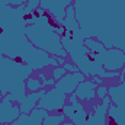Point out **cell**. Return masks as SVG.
Instances as JSON below:
<instances>
[{
	"mask_svg": "<svg viewBox=\"0 0 125 125\" xmlns=\"http://www.w3.org/2000/svg\"><path fill=\"white\" fill-rule=\"evenodd\" d=\"M74 13L84 38L125 52V0H76Z\"/></svg>",
	"mask_w": 125,
	"mask_h": 125,
	"instance_id": "cell-1",
	"label": "cell"
},
{
	"mask_svg": "<svg viewBox=\"0 0 125 125\" xmlns=\"http://www.w3.org/2000/svg\"><path fill=\"white\" fill-rule=\"evenodd\" d=\"M62 26L61 44L62 48L70 54L71 60L76 62L77 68L82 70L84 77L97 76L100 79H114L121 76L119 71H108L102 67V64L94 60L87 47H84V36L80 31L79 22L76 19L74 6H68L65 10V18L60 22Z\"/></svg>",
	"mask_w": 125,
	"mask_h": 125,
	"instance_id": "cell-2",
	"label": "cell"
},
{
	"mask_svg": "<svg viewBox=\"0 0 125 125\" xmlns=\"http://www.w3.org/2000/svg\"><path fill=\"white\" fill-rule=\"evenodd\" d=\"M32 71L31 67L23 62L0 55V99L12 94V99L21 106V114H31L38 100L45 94L42 89L29 94L25 93L26 80Z\"/></svg>",
	"mask_w": 125,
	"mask_h": 125,
	"instance_id": "cell-3",
	"label": "cell"
},
{
	"mask_svg": "<svg viewBox=\"0 0 125 125\" xmlns=\"http://www.w3.org/2000/svg\"><path fill=\"white\" fill-rule=\"evenodd\" d=\"M25 35L32 45L54 57L65 58L67 51L61 44L62 28H57L54 23H51L44 9H35L32 13L25 16Z\"/></svg>",
	"mask_w": 125,
	"mask_h": 125,
	"instance_id": "cell-4",
	"label": "cell"
},
{
	"mask_svg": "<svg viewBox=\"0 0 125 125\" xmlns=\"http://www.w3.org/2000/svg\"><path fill=\"white\" fill-rule=\"evenodd\" d=\"M84 44L89 48L93 57L102 67H106L108 71H119L125 67V52L118 48H106L102 42L92 38H84Z\"/></svg>",
	"mask_w": 125,
	"mask_h": 125,
	"instance_id": "cell-5",
	"label": "cell"
},
{
	"mask_svg": "<svg viewBox=\"0 0 125 125\" xmlns=\"http://www.w3.org/2000/svg\"><path fill=\"white\" fill-rule=\"evenodd\" d=\"M70 105L62 108V114L65 115V118H68L73 125H92V115H89L84 108L82 106V103L77 100V96L70 93Z\"/></svg>",
	"mask_w": 125,
	"mask_h": 125,
	"instance_id": "cell-6",
	"label": "cell"
},
{
	"mask_svg": "<svg viewBox=\"0 0 125 125\" xmlns=\"http://www.w3.org/2000/svg\"><path fill=\"white\" fill-rule=\"evenodd\" d=\"M65 99H67V94L61 92L60 89L54 87V89L45 92V94L38 100V103L35 106L45 109L48 114L54 112V111H62V108L65 106Z\"/></svg>",
	"mask_w": 125,
	"mask_h": 125,
	"instance_id": "cell-7",
	"label": "cell"
},
{
	"mask_svg": "<svg viewBox=\"0 0 125 125\" xmlns=\"http://www.w3.org/2000/svg\"><path fill=\"white\" fill-rule=\"evenodd\" d=\"M12 94H6L0 99V124H12L21 115V106L13 103Z\"/></svg>",
	"mask_w": 125,
	"mask_h": 125,
	"instance_id": "cell-8",
	"label": "cell"
},
{
	"mask_svg": "<svg viewBox=\"0 0 125 125\" xmlns=\"http://www.w3.org/2000/svg\"><path fill=\"white\" fill-rule=\"evenodd\" d=\"M71 1L73 0H41L39 4H41V9L51 12L54 16V21L60 23L65 18V10L68 6H71Z\"/></svg>",
	"mask_w": 125,
	"mask_h": 125,
	"instance_id": "cell-9",
	"label": "cell"
},
{
	"mask_svg": "<svg viewBox=\"0 0 125 125\" xmlns=\"http://www.w3.org/2000/svg\"><path fill=\"white\" fill-rule=\"evenodd\" d=\"M48 115V112L45 109L41 108H33L31 114H21L19 118L16 121H13L12 124H3V125H42L44 118Z\"/></svg>",
	"mask_w": 125,
	"mask_h": 125,
	"instance_id": "cell-10",
	"label": "cell"
},
{
	"mask_svg": "<svg viewBox=\"0 0 125 125\" xmlns=\"http://www.w3.org/2000/svg\"><path fill=\"white\" fill-rule=\"evenodd\" d=\"M111 97L105 96L100 105H96L94 114L92 115V125H106V114H108V108L111 105Z\"/></svg>",
	"mask_w": 125,
	"mask_h": 125,
	"instance_id": "cell-11",
	"label": "cell"
},
{
	"mask_svg": "<svg viewBox=\"0 0 125 125\" xmlns=\"http://www.w3.org/2000/svg\"><path fill=\"white\" fill-rule=\"evenodd\" d=\"M96 83L93 80H84L82 83H79V86L76 87L74 94L77 96V99L80 100H92L94 97V90H96Z\"/></svg>",
	"mask_w": 125,
	"mask_h": 125,
	"instance_id": "cell-12",
	"label": "cell"
},
{
	"mask_svg": "<svg viewBox=\"0 0 125 125\" xmlns=\"http://www.w3.org/2000/svg\"><path fill=\"white\" fill-rule=\"evenodd\" d=\"M65 121V115H47L42 121V125H73V122H64Z\"/></svg>",
	"mask_w": 125,
	"mask_h": 125,
	"instance_id": "cell-13",
	"label": "cell"
},
{
	"mask_svg": "<svg viewBox=\"0 0 125 125\" xmlns=\"http://www.w3.org/2000/svg\"><path fill=\"white\" fill-rule=\"evenodd\" d=\"M26 87L31 90V92H38L44 87L42 83H39V80H35V79H28L26 80Z\"/></svg>",
	"mask_w": 125,
	"mask_h": 125,
	"instance_id": "cell-14",
	"label": "cell"
},
{
	"mask_svg": "<svg viewBox=\"0 0 125 125\" xmlns=\"http://www.w3.org/2000/svg\"><path fill=\"white\" fill-rule=\"evenodd\" d=\"M62 76H65V68L64 67H54V71H52V79L54 80H60Z\"/></svg>",
	"mask_w": 125,
	"mask_h": 125,
	"instance_id": "cell-15",
	"label": "cell"
},
{
	"mask_svg": "<svg viewBox=\"0 0 125 125\" xmlns=\"http://www.w3.org/2000/svg\"><path fill=\"white\" fill-rule=\"evenodd\" d=\"M108 94V87H105V86H99L97 87V99H102L103 100V97Z\"/></svg>",
	"mask_w": 125,
	"mask_h": 125,
	"instance_id": "cell-16",
	"label": "cell"
},
{
	"mask_svg": "<svg viewBox=\"0 0 125 125\" xmlns=\"http://www.w3.org/2000/svg\"><path fill=\"white\" fill-rule=\"evenodd\" d=\"M39 77L44 80V82H42V84H44V86H48V84H51V86H52V84H55V80H54V79H47V77H45V74H39Z\"/></svg>",
	"mask_w": 125,
	"mask_h": 125,
	"instance_id": "cell-17",
	"label": "cell"
},
{
	"mask_svg": "<svg viewBox=\"0 0 125 125\" xmlns=\"http://www.w3.org/2000/svg\"><path fill=\"white\" fill-rule=\"evenodd\" d=\"M62 67L65 68V71H70V73H76V71H77V65H73V64H70V62H64Z\"/></svg>",
	"mask_w": 125,
	"mask_h": 125,
	"instance_id": "cell-18",
	"label": "cell"
},
{
	"mask_svg": "<svg viewBox=\"0 0 125 125\" xmlns=\"http://www.w3.org/2000/svg\"><path fill=\"white\" fill-rule=\"evenodd\" d=\"M93 82L100 84V83H102V79H100V77H97V76H93Z\"/></svg>",
	"mask_w": 125,
	"mask_h": 125,
	"instance_id": "cell-19",
	"label": "cell"
},
{
	"mask_svg": "<svg viewBox=\"0 0 125 125\" xmlns=\"http://www.w3.org/2000/svg\"><path fill=\"white\" fill-rule=\"evenodd\" d=\"M122 76H124V80H125V67H124V74Z\"/></svg>",
	"mask_w": 125,
	"mask_h": 125,
	"instance_id": "cell-20",
	"label": "cell"
},
{
	"mask_svg": "<svg viewBox=\"0 0 125 125\" xmlns=\"http://www.w3.org/2000/svg\"><path fill=\"white\" fill-rule=\"evenodd\" d=\"M0 125H1V124H0Z\"/></svg>",
	"mask_w": 125,
	"mask_h": 125,
	"instance_id": "cell-21",
	"label": "cell"
}]
</instances>
